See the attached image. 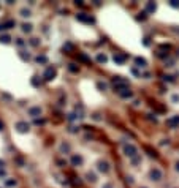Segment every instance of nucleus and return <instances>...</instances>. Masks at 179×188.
<instances>
[{
  "label": "nucleus",
  "mask_w": 179,
  "mask_h": 188,
  "mask_svg": "<svg viewBox=\"0 0 179 188\" xmlns=\"http://www.w3.org/2000/svg\"><path fill=\"white\" fill-rule=\"evenodd\" d=\"M76 17H78L79 21H82V22H87V24H92V22H93V17L87 16L86 13H79V14H78Z\"/></svg>",
  "instance_id": "obj_1"
},
{
  "label": "nucleus",
  "mask_w": 179,
  "mask_h": 188,
  "mask_svg": "<svg viewBox=\"0 0 179 188\" xmlns=\"http://www.w3.org/2000/svg\"><path fill=\"white\" fill-rule=\"evenodd\" d=\"M54 76H55V70H54L52 67H49L48 70L44 71V79H46V81H51Z\"/></svg>",
  "instance_id": "obj_2"
},
{
  "label": "nucleus",
  "mask_w": 179,
  "mask_h": 188,
  "mask_svg": "<svg viewBox=\"0 0 179 188\" xmlns=\"http://www.w3.org/2000/svg\"><path fill=\"white\" fill-rule=\"evenodd\" d=\"M124 152H125V155H128V156H135V155H136V149H135L133 145H125V147H124Z\"/></svg>",
  "instance_id": "obj_3"
},
{
  "label": "nucleus",
  "mask_w": 179,
  "mask_h": 188,
  "mask_svg": "<svg viewBox=\"0 0 179 188\" xmlns=\"http://www.w3.org/2000/svg\"><path fill=\"white\" fill-rule=\"evenodd\" d=\"M16 128H17V131H21V133L29 131V125H27L25 122H17V123H16Z\"/></svg>",
  "instance_id": "obj_4"
},
{
  "label": "nucleus",
  "mask_w": 179,
  "mask_h": 188,
  "mask_svg": "<svg viewBox=\"0 0 179 188\" xmlns=\"http://www.w3.org/2000/svg\"><path fill=\"white\" fill-rule=\"evenodd\" d=\"M150 177H152L154 180H160V179H162V172H160L158 169H152V171H150Z\"/></svg>",
  "instance_id": "obj_5"
},
{
  "label": "nucleus",
  "mask_w": 179,
  "mask_h": 188,
  "mask_svg": "<svg viewBox=\"0 0 179 188\" xmlns=\"http://www.w3.org/2000/svg\"><path fill=\"white\" fill-rule=\"evenodd\" d=\"M29 114L33 116V117H36V116L41 114V109H40V108H32V109H29Z\"/></svg>",
  "instance_id": "obj_6"
},
{
  "label": "nucleus",
  "mask_w": 179,
  "mask_h": 188,
  "mask_svg": "<svg viewBox=\"0 0 179 188\" xmlns=\"http://www.w3.org/2000/svg\"><path fill=\"white\" fill-rule=\"evenodd\" d=\"M124 60H125V57H124V55L114 54V62H117V63H124Z\"/></svg>",
  "instance_id": "obj_7"
},
{
  "label": "nucleus",
  "mask_w": 179,
  "mask_h": 188,
  "mask_svg": "<svg viewBox=\"0 0 179 188\" xmlns=\"http://www.w3.org/2000/svg\"><path fill=\"white\" fill-rule=\"evenodd\" d=\"M176 123H179V116L174 117V119H169V120H168V125H171V127H174Z\"/></svg>",
  "instance_id": "obj_8"
},
{
  "label": "nucleus",
  "mask_w": 179,
  "mask_h": 188,
  "mask_svg": "<svg viewBox=\"0 0 179 188\" xmlns=\"http://www.w3.org/2000/svg\"><path fill=\"white\" fill-rule=\"evenodd\" d=\"M71 161H73V164H81V163H82V158H81V156H76V155H74Z\"/></svg>",
  "instance_id": "obj_9"
},
{
  "label": "nucleus",
  "mask_w": 179,
  "mask_h": 188,
  "mask_svg": "<svg viewBox=\"0 0 179 188\" xmlns=\"http://www.w3.org/2000/svg\"><path fill=\"white\" fill-rule=\"evenodd\" d=\"M135 62H136V65H138V67H144V65H146V60L144 59H135Z\"/></svg>",
  "instance_id": "obj_10"
},
{
  "label": "nucleus",
  "mask_w": 179,
  "mask_h": 188,
  "mask_svg": "<svg viewBox=\"0 0 179 188\" xmlns=\"http://www.w3.org/2000/svg\"><path fill=\"white\" fill-rule=\"evenodd\" d=\"M10 36H8V35H2V36H0V43H10Z\"/></svg>",
  "instance_id": "obj_11"
},
{
  "label": "nucleus",
  "mask_w": 179,
  "mask_h": 188,
  "mask_svg": "<svg viewBox=\"0 0 179 188\" xmlns=\"http://www.w3.org/2000/svg\"><path fill=\"white\" fill-rule=\"evenodd\" d=\"M98 169H100V171H103V172H106L108 171V163H100Z\"/></svg>",
  "instance_id": "obj_12"
},
{
  "label": "nucleus",
  "mask_w": 179,
  "mask_h": 188,
  "mask_svg": "<svg viewBox=\"0 0 179 188\" xmlns=\"http://www.w3.org/2000/svg\"><path fill=\"white\" fill-rule=\"evenodd\" d=\"M120 97H122V98H130V97H131V92H130V90H127V92H120Z\"/></svg>",
  "instance_id": "obj_13"
},
{
  "label": "nucleus",
  "mask_w": 179,
  "mask_h": 188,
  "mask_svg": "<svg viewBox=\"0 0 179 188\" xmlns=\"http://www.w3.org/2000/svg\"><path fill=\"white\" fill-rule=\"evenodd\" d=\"M146 10H147V11H154V10H155V3H152V2H150V3H147Z\"/></svg>",
  "instance_id": "obj_14"
},
{
  "label": "nucleus",
  "mask_w": 179,
  "mask_h": 188,
  "mask_svg": "<svg viewBox=\"0 0 179 188\" xmlns=\"http://www.w3.org/2000/svg\"><path fill=\"white\" fill-rule=\"evenodd\" d=\"M22 30H24V32H30V30H32V25H30V24H24V25H22Z\"/></svg>",
  "instance_id": "obj_15"
},
{
  "label": "nucleus",
  "mask_w": 179,
  "mask_h": 188,
  "mask_svg": "<svg viewBox=\"0 0 179 188\" xmlns=\"http://www.w3.org/2000/svg\"><path fill=\"white\" fill-rule=\"evenodd\" d=\"M97 60H98L100 63H105V62H106V57H105V55H101V54H100L98 57H97Z\"/></svg>",
  "instance_id": "obj_16"
},
{
  "label": "nucleus",
  "mask_w": 179,
  "mask_h": 188,
  "mask_svg": "<svg viewBox=\"0 0 179 188\" xmlns=\"http://www.w3.org/2000/svg\"><path fill=\"white\" fill-rule=\"evenodd\" d=\"M46 60H48V59H46L44 55H38V57H36V62H41V63H44Z\"/></svg>",
  "instance_id": "obj_17"
},
{
  "label": "nucleus",
  "mask_w": 179,
  "mask_h": 188,
  "mask_svg": "<svg viewBox=\"0 0 179 188\" xmlns=\"http://www.w3.org/2000/svg\"><path fill=\"white\" fill-rule=\"evenodd\" d=\"M169 5H171L173 8H179V2H177V0H171V2H169Z\"/></svg>",
  "instance_id": "obj_18"
},
{
  "label": "nucleus",
  "mask_w": 179,
  "mask_h": 188,
  "mask_svg": "<svg viewBox=\"0 0 179 188\" xmlns=\"http://www.w3.org/2000/svg\"><path fill=\"white\" fill-rule=\"evenodd\" d=\"M70 71H78V68H76V67H74V65L71 63V65H70Z\"/></svg>",
  "instance_id": "obj_19"
},
{
  "label": "nucleus",
  "mask_w": 179,
  "mask_h": 188,
  "mask_svg": "<svg viewBox=\"0 0 179 188\" xmlns=\"http://www.w3.org/2000/svg\"><path fill=\"white\" fill-rule=\"evenodd\" d=\"M98 87H100V89H106V84H103V82H98Z\"/></svg>",
  "instance_id": "obj_20"
},
{
  "label": "nucleus",
  "mask_w": 179,
  "mask_h": 188,
  "mask_svg": "<svg viewBox=\"0 0 179 188\" xmlns=\"http://www.w3.org/2000/svg\"><path fill=\"white\" fill-rule=\"evenodd\" d=\"M32 84H33V86H38V79L33 78V79H32Z\"/></svg>",
  "instance_id": "obj_21"
},
{
  "label": "nucleus",
  "mask_w": 179,
  "mask_h": 188,
  "mask_svg": "<svg viewBox=\"0 0 179 188\" xmlns=\"http://www.w3.org/2000/svg\"><path fill=\"white\" fill-rule=\"evenodd\" d=\"M165 81H173V76H163Z\"/></svg>",
  "instance_id": "obj_22"
},
{
  "label": "nucleus",
  "mask_w": 179,
  "mask_h": 188,
  "mask_svg": "<svg viewBox=\"0 0 179 188\" xmlns=\"http://www.w3.org/2000/svg\"><path fill=\"white\" fill-rule=\"evenodd\" d=\"M173 101H179V97H177V95H174V97H173Z\"/></svg>",
  "instance_id": "obj_23"
},
{
  "label": "nucleus",
  "mask_w": 179,
  "mask_h": 188,
  "mask_svg": "<svg viewBox=\"0 0 179 188\" xmlns=\"http://www.w3.org/2000/svg\"><path fill=\"white\" fill-rule=\"evenodd\" d=\"M3 130V122H0V131Z\"/></svg>",
  "instance_id": "obj_24"
},
{
  "label": "nucleus",
  "mask_w": 179,
  "mask_h": 188,
  "mask_svg": "<svg viewBox=\"0 0 179 188\" xmlns=\"http://www.w3.org/2000/svg\"><path fill=\"white\" fill-rule=\"evenodd\" d=\"M176 169H177V171H179V161L176 163Z\"/></svg>",
  "instance_id": "obj_25"
},
{
  "label": "nucleus",
  "mask_w": 179,
  "mask_h": 188,
  "mask_svg": "<svg viewBox=\"0 0 179 188\" xmlns=\"http://www.w3.org/2000/svg\"><path fill=\"white\" fill-rule=\"evenodd\" d=\"M105 188H111V185H105Z\"/></svg>",
  "instance_id": "obj_26"
}]
</instances>
